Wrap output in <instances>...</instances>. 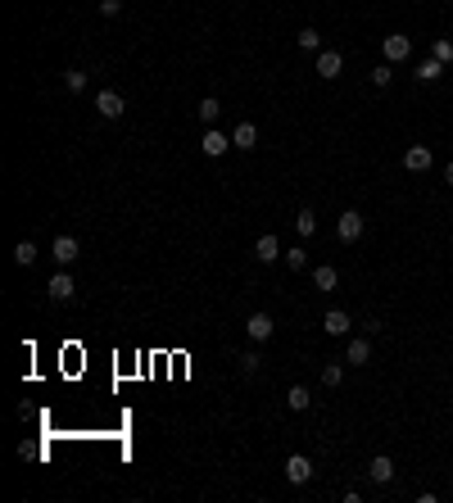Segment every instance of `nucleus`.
Listing matches in <instances>:
<instances>
[{"instance_id": "0eeeda50", "label": "nucleus", "mask_w": 453, "mask_h": 503, "mask_svg": "<svg viewBox=\"0 0 453 503\" xmlns=\"http://www.w3.org/2000/svg\"><path fill=\"white\" fill-rule=\"evenodd\" d=\"M50 254H55V263H59V268H68V263L82 254V245H78V236H64V231H59L55 245H50Z\"/></svg>"}, {"instance_id": "4be33fe9", "label": "nucleus", "mask_w": 453, "mask_h": 503, "mask_svg": "<svg viewBox=\"0 0 453 503\" xmlns=\"http://www.w3.org/2000/svg\"><path fill=\"white\" fill-rule=\"evenodd\" d=\"M14 263H18V268H32V263H36V245H32V240H18V245H14Z\"/></svg>"}, {"instance_id": "423d86ee", "label": "nucleus", "mask_w": 453, "mask_h": 503, "mask_svg": "<svg viewBox=\"0 0 453 503\" xmlns=\"http://www.w3.org/2000/svg\"><path fill=\"white\" fill-rule=\"evenodd\" d=\"M340 73H345V55H340V51H317V78L336 82Z\"/></svg>"}, {"instance_id": "b1692460", "label": "nucleus", "mask_w": 453, "mask_h": 503, "mask_svg": "<svg viewBox=\"0 0 453 503\" xmlns=\"http://www.w3.org/2000/svg\"><path fill=\"white\" fill-rule=\"evenodd\" d=\"M64 87H68L73 95H82V91H87V73H82V68H68V73H64Z\"/></svg>"}, {"instance_id": "c756f323", "label": "nucleus", "mask_w": 453, "mask_h": 503, "mask_svg": "<svg viewBox=\"0 0 453 503\" xmlns=\"http://www.w3.org/2000/svg\"><path fill=\"white\" fill-rule=\"evenodd\" d=\"M444 181H449V186H453V164H449V168H444Z\"/></svg>"}, {"instance_id": "9d476101", "label": "nucleus", "mask_w": 453, "mask_h": 503, "mask_svg": "<svg viewBox=\"0 0 453 503\" xmlns=\"http://www.w3.org/2000/svg\"><path fill=\"white\" fill-rule=\"evenodd\" d=\"M281 254H286V250H281V240L272 236V231H263V236L254 240V259H259V263H277Z\"/></svg>"}, {"instance_id": "7ed1b4c3", "label": "nucleus", "mask_w": 453, "mask_h": 503, "mask_svg": "<svg viewBox=\"0 0 453 503\" xmlns=\"http://www.w3.org/2000/svg\"><path fill=\"white\" fill-rule=\"evenodd\" d=\"M363 227H367V223H363V213H353V208H345V213L336 218V236L345 240V245L358 240V236H363Z\"/></svg>"}, {"instance_id": "2eb2a0df", "label": "nucleus", "mask_w": 453, "mask_h": 503, "mask_svg": "<svg viewBox=\"0 0 453 503\" xmlns=\"http://www.w3.org/2000/svg\"><path fill=\"white\" fill-rule=\"evenodd\" d=\"M95 109H100V118H118L122 114V95L118 91H100L95 95Z\"/></svg>"}, {"instance_id": "20e7f679", "label": "nucleus", "mask_w": 453, "mask_h": 503, "mask_svg": "<svg viewBox=\"0 0 453 503\" xmlns=\"http://www.w3.org/2000/svg\"><path fill=\"white\" fill-rule=\"evenodd\" d=\"M431 164H435L431 145H408V150H403V168H408V173H431Z\"/></svg>"}, {"instance_id": "dca6fc26", "label": "nucleus", "mask_w": 453, "mask_h": 503, "mask_svg": "<svg viewBox=\"0 0 453 503\" xmlns=\"http://www.w3.org/2000/svg\"><path fill=\"white\" fill-rule=\"evenodd\" d=\"M313 286H317V290H336V286H340V272H336L331 263H317V268H313Z\"/></svg>"}, {"instance_id": "c85d7f7f", "label": "nucleus", "mask_w": 453, "mask_h": 503, "mask_svg": "<svg viewBox=\"0 0 453 503\" xmlns=\"http://www.w3.org/2000/svg\"><path fill=\"white\" fill-rule=\"evenodd\" d=\"M100 14H105V18H114V14H122V0H100Z\"/></svg>"}, {"instance_id": "ddd939ff", "label": "nucleus", "mask_w": 453, "mask_h": 503, "mask_svg": "<svg viewBox=\"0 0 453 503\" xmlns=\"http://www.w3.org/2000/svg\"><path fill=\"white\" fill-rule=\"evenodd\" d=\"M367 476H372L376 485H390V481H395V462H390L385 453H376V458L367 462Z\"/></svg>"}, {"instance_id": "9b49d317", "label": "nucleus", "mask_w": 453, "mask_h": 503, "mask_svg": "<svg viewBox=\"0 0 453 503\" xmlns=\"http://www.w3.org/2000/svg\"><path fill=\"white\" fill-rule=\"evenodd\" d=\"M200 150L209 154V159H218V154H227V150H231V137H227V132H218V127H204Z\"/></svg>"}, {"instance_id": "f257e3e1", "label": "nucleus", "mask_w": 453, "mask_h": 503, "mask_svg": "<svg viewBox=\"0 0 453 503\" xmlns=\"http://www.w3.org/2000/svg\"><path fill=\"white\" fill-rule=\"evenodd\" d=\"M381 55H385V64H403V59H412V36L390 32L385 41H381Z\"/></svg>"}, {"instance_id": "6ab92c4d", "label": "nucleus", "mask_w": 453, "mask_h": 503, "mask_svg": "<svg viewBox=\"0 0 453 503\" xmlns=\"http://www.w3.org/2000/svg\"><path fill=\"white\" fill-rule=\"evenodd\" d=\"M286 403H290V408H295V413H309V403H313L309 386H290V390H286Z\"/></svg>"}, {"instance_id": "5701e85b", "label": "nucleus", "mask_w": 453, "mask_h": 503, "mask_svg": "<svg viewBox=\"0 0 453 503\" xmlns=\"http://www.w3.org/2000/svg\"><path fill=\"white\" fill-rule=\"evenodd\" d=\"M295 46H299V51H317V46H322V36H317V28H299V32H295Z\"/></svg>"}, {"instance_id": "aec40b11", "label": "nucleus", "mask_w": 453, "mask_h": 503, "mask_svg": "<svg viewBox=\"0 0 453 503\" xmlns=\"http://www.w3.org/2000/svg\"><path fill=\"white\" fill-rule=\"evenodd\" d=\"M295 231H299L304 240H309L313 231H317V213H313V208H299V213H295Z\"/></svg>"}, {"instance_id": "a878e982", "label": "nucleus", "mask_w": 453, "mask_h": 503, "mask_svg": "<svg viewBox=\"0 0 453 503\" xmlns=\"http://www.w3.org/2000/svg\"><path fill=\"white\" fill-rule=\"evenodd\" d=\"M431 55L439 59V64H449V59H453V41H449V36H435V41H431Z\"/></svg>"}, {"instance_id": "cd10ccee", "label": "nucleus", "mask_w": 453, "mask_h": 503, "mask_svg": "<svg viewBox=\"0 0 453 503\" xmlns=\"http://www.w3.org/2000/svg\"><path fill=\"white\" fill-rule=\"evenodd\" d=\"M259 363H263L259 354H240V372H245V376H254V372H259Z\"/></svg>"}, {"instance_id": "f3484780", "label": "nucleus", "mask_w": 453, "mask_h": 503, "mask_svg": "<svg viewBox=\"0 0 453 503\" xmlns=\"http://www.w3.org/2000/svg\"><path fill=\"white\" fill-rule=\"evenodd\" d=\"M412 78H417V82H439V78H444V64L431 55V59H422V64H417V73H412Z\"/></svg>"}, {"instance_id": "bb28decb", "label": "nucleus", "mask_w": 453, "mask_h": 503, "mask_svg": "<svg viewBox=\"0 0 453 503\" xmlns=\"http://www.w3.org/2000/svg\"><path fill=\"white\" fill-rule=\"evenodd\" d=\"M390 68H395V64H376V68H372V87H381V91L390 87V78H395Z\"/></svg>"}, {"instance_id": "f8f14e48", "label": "nucleus", "mask_w": 453, "mask_h": 503, "mask_svg": "<svg viewBox=\"0 0 453 503\" xmlns=\"http://www.w3.org/2000/svg\"><path fill=\"white\" fill-rule=\"evenodd\" d=\"M309 476H313V462L304 458V453H290V458H286V481L290 485H304Z\"/></svg>"}, {"instance_id": "1a4fd4ad", "label": "nucleus", "mask_w": 453, "mask_h": 503, "mask_svg": "<svg viewBox=\"0 0 453 503\" xmlns=\"http://www.w3.org/2000/svg\"><path fill=\"white\" fill-rule=\"evenodd\" d=\"M345 363L367 367V363H372V340H367V336H349V345H345Z\"/></svg>"}, {"instance_id": "4468645a", "label": "nucleus", "mask_w": 453, "mask_h": 503, "mask_svg": "<svg viewBox=\"0 0 453 503\" xmlns=\"http://www.w3.org/2000/svg\"><path fill=\"white\" fill-rule=\"evenodd\" d=\"M231 145H236V150H254V145H259V127H254V122H236Z\"/></svg>"}, {"instance_id": "39448f33", "label": "nucleus", "mask_w": 453, "mask_h": 503, "mask_svg": "<svg viewBox=\"0 0 453 503\" xmlns=\"http://www.w3.org/2000/svg\"><path fill=\"white\" fill-rule=\"evenodd\" d=\"M272 331H277V322L267 313H250V317H245V336L259 340V345H263V340H272Z\"/></svg>"}, {"instance_id": "412c9836", "label": "nucleus", "mask_w": 453, "mask_h": 503, "mask_svg": "<svg viewBox=\"0 0 453 503\" xmlns=\"http://www.w3.org/2000/svg\"><path fill=\"white\" fill-rule=\"evenodd\" d=\"M286 268H290V272H304V268H309V250H304V245H290V250H286Z\"/></svg>"}, {"instance_id": "6e6552de", "label": "nucleus", "mask_w": 453, "mask_h": 503, "mask_svg": "<svg viewBox=\"0 0 453 503\" xmlns=\"http://www.w3.org/2000/svg\"><path fill=\"white\" fill-rule=\"evenodd\" d=\"M322 331H326V336H349V331H353V317L345 313V309H326V317H322Z\"/></svg>"}, {"instance_id": "f03ea898", "label": "nucleus", "mask_w": 453, "mask_h": 503, "mask_svg": "<svg viewBox=\"0 0 453 503\" xmlns=\"http://www.w3.org/2000/svg\"><path fill=\"white\" fill-rule=\"evenodd\" d=\"M46 290H50V300H55V304H68L73 295H78V281L68 277V268H59V272L46 281Z\"/></svg>"}, {"instance_id": "393cba45", "label": "nucleus", "mask_w": 453, "mask_h": 503, "mask_svg": "<svg viewBox=\"0 0 453 503\" xmlns=\"http://www.w3.org/2000/svg\"><path fill=\"white\" fill-rule=\"evenodd\" d=\"M340 381H345V367H340V363H326V367H322V386L336 390Z\"/></svg>"}, {"instance_id": "a211bd4d", "label": "nucleus", "mask_w": 453, "mask_h": 503, "mask_svg": "<svg viewBox=\"0 0 453 503\" xmlns=\"http://www.w3.org/2000/svg\"><path fill=\"white\" fill-rule=\"evenodd\" d=\"M195 114H200V122H204V127H213V122L223 118V105H218L213 95H204V100H200V109H195Z\"/></svg>"}]
</instances>
